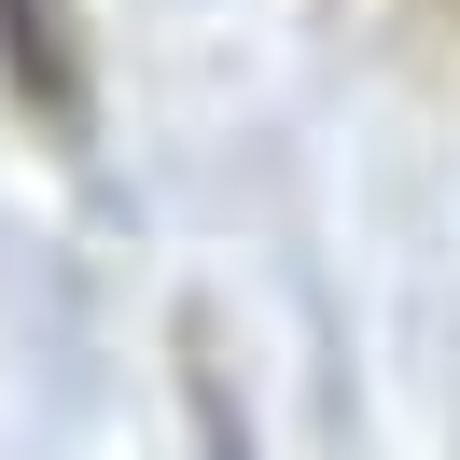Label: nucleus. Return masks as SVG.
Returning <instances> with one entry per match:
<instances>
[{"label":"nucleus","mask_w":460,"mask_h":460,"mask_svg":"<svg viewBox=\"0 0 460 460\" xmlns=\"http://www.w3.org/2000/svg\"><path fill=\"white\" fill-rule=\"evenodd\" d=\"M0 70L29 84V112H42V126L84 112V42L57 29V0H0Z\"/></svg>","instance_id":"nucleus-1"}]
</instances>
